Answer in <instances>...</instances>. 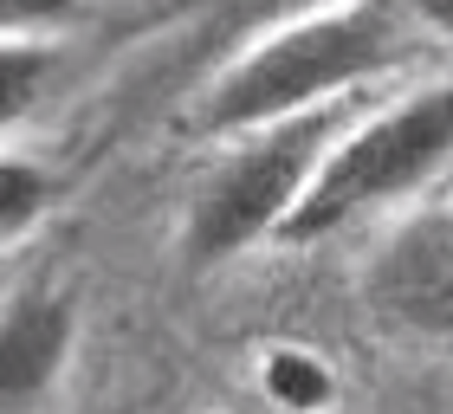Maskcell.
<instances>
[{"mask_svg":"<svg viewBox=\"0 0 453 414\" xmlns=\"http://www.w3.org/2000/svg\"><path fill=\"white\" fill-rule=\"evenodd\" d=\"M421 52L434 46L402 0H337L253 39L220 72H208V85L188 97V130L220 142L253 123L318 111V104H357L369 85L408 72Z\"/></svg>","mask_w":453,"mask_h":414,"instance_id":"6da1fadb","label":"cell"},{"mask_svg":"<svg viewBox=\"0 0 453 414\" xmlns=\"http://www.w3.org/2000/svg\"><path fill=\"white\" fill-rule=\"evenodd\" d=\"M357 104H318L298 117L253 123L240 136H220L214 169L201 175V188L188 201V226H181V253L195 265H226L253 246H279L285 220L298 214L304 188L318 181L331 142L349 130Z\"/></svg>","mask_w":453,"mask_h":414,"instance_id":"7a4b0ae2","label":"cell"},{"mask_svg":"<svg viewBox=\"0 0 453 414\" xmlns=\"http://www.w3.org/2000/svg\"><path fill=\"white\" fill-rule=\"evenodd\" d=\"M447 162H453V78L369 104L331 142L318 181L304 188L298 214L285 220L279 246H318L369 214L408 207L447 175Z\"/></svg>","mask_w":453,"mask_h":414,"instance_id":"3957f363","label":"cell"},{"mask_svg":"<svg viewBox=\"0 0 453 414\" xmlns=\"http://www.w3.org/2000/svg\"><path fill=\"white\" fill-rule=\"evenodd\" d=\"M363 298L382 324L453 343V201L415 207L363 265Z\"/></svg>","mask_w":453,"mask_h":414,"instance_id":"277c9868","label":"cell"},{"mask_svg":"<svg viewBox=\"0 0 453 414\" xmlns=\"http://www.w3.org/2000/svg\"><path fill=\"white\" fill-rule=\"evenodd\" d=\"M78 349V298L58 279H27L0 298V414H39Z\"/></svg>","mask_w":453,"mask_h":414,"instance_id":"5b68a950","label":"cell"},{"mask_svg":"<svg viewBox=\"0 0 453 414\" xmlns=\"http://www.w3.org/2000/svg\"><path fill=\"white\" fill-rule=\"evenodd\" d=\"M324 7H337V0H181V19H188V33L214 52L208 72H220L226 58L246 52L253 39L292 27L304 13H324Z\"/></svg>","mask_w":453,"mask_h":414,"instance_id":"8992f818","label":"cell"},{"mask_svg":"<svg viewBox=\"0 0 453 414\" xmlns=\"http://www.w3.org/2000/svg\"><path fill=\"white\" fill-rule=\"evenodd\" d=\"M253 395L279 414H324L337 402V376L318 349H298V343H279L259 356V388Z\"/></svg>","mask_w":453,"mask_h":414,"instance_id":"52a82bcc","label":"cell"},{"mask_svg":"<svg viewBox=\"0 0 453 414\" xmlns=\"http://www.w3.org/2000/svg\"><path fill=\"white\" fill-rule=\"evenodd\" d=\"M58 78V39H0V136L19 130Z\"/></svg>","mask_w":453,"mask_h":414,"instance_id":"ba28073f","label":"cell"},{"mask_svg":"<svg viewBox=\"0 0 453 414\" xmlns=\"http://www.w3.org/2000/svg\"><path fill=\"white\" fill-rule=\"evenodd\" d=\"M52 201H58V181L39 156H0V253L27 240L52 214Z\"/></svg>","mask_w":453,"mask_h":414,"instance_id":"9c48e42d","label":"cell"},{"mask_svg":"<svg viewBox=\"0 0 453 414\" xmlns=\"http://www.w3.org/2000/svg\"><path fill=\"white\" fill-rule=\"evenodd\" d=\"M85 0H0V39H65Z\"/></svg>","mask_w":453,"mask_h":414,"instance_id":"30bf717a","label":"cell"},{"mask_svg":"<svg viewBox=\"0 0 453 414\" xmlns=\"http://www.w3.org/2000/svg\"><path fill=\"white\" fill-rule=\"evenodd\" d=\"M402 7L427 33V46H453V0H402Z\"/></svg>","mask_w":453,"mask_h":414,"instance_id":"8fae6325","label":"cell"},{"mask_svg":"<svg viewBox=\"0 0 453 414\" xmlns=\"http://www.w3.org/2000/svg\"><path fill=\"white\" fill-rule=\"evenodd\" d=\"M214 414H279V408H265L259 395H246V402H234V408H214Z\"/></svg>","mask_w":453,"mask_h":414,"instance_id":"7c38bea8","label":"cell"}]
</instances>
